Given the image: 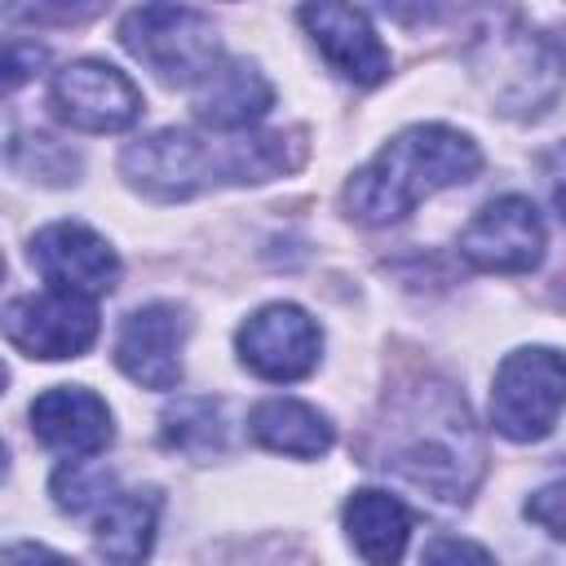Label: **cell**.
Wrapping results in <instances>:
<instances>
[{
	"label": "cell",
	"mask_w": 566,
	"mask_h": 566,
	"mask_svg": "<svg viewBox=\"0 0 566 566\" xmlns=\"http://www.w3.org/2000/svg\"><path fill=\"white\" fill-rule=\"evenodd\" d=\"M367 455L442 504H464L482 478V438L447 380H420L385 398Z\"/></svg>",
	"instance_id": "cell-1"
},
{
	"label": "cell",
	"mask_w": 566,
	"mask_h": 566,
	"mask_svg": "<svg viewBox=\"0 0 566 566\" xmlns=\"http://www.w3.org/2000/svg\"><path fill=\"white\" fill-rule=\"evenodd\" d=\"M305 128L274 133H195V128H159L137 137L119 155V172L133 190L177 203L195 199L212 186H256L301 168Z\"/></svg>",
	"instance_id": "cell-2"
},
{
	"label": "cell",
	"mask_w": 566,
	"mask_h": 566,
	"mask_svg": "<svg viewBox=\"0 0 566 566\" xmlns=\"http://www.w3.org/2000/svg\"><path fill=\"white\" fill-rule=\"evenodd\" d=\"M478 168L482 150L469 133L447 124H411L345 181V212L363 226H394L429 195L473 181Z\"/></svg>",
	"instance_id": "cell-3"
},
{
	"label": "cell",
	"mask_w": 566,
	"mask_h": 566,
	"mask_svg": "<svg viewBox=\"0 0 566 566\" xmlns=\"http://www.w3.org/2000/svg\"><path fill=\"white\" fill-rule=\"evenodd\" d=\"M473 75L495 111L513 119H535L566 84V49L531 27L491 31L473 49Z\"/></svg>",
	"instance_id": "cell-4"
},
{
	"label": "cell",
	"mask_w": 566,
	"mask_h": 566,
	"mask_svg": "<svg viewBox=\"0 0 566 566\" xmlns=\"http://www.w3.org/2000/svg\"><path fill=\"white\" fill-rule=\"evenodd\" d=\"M119 44L172 88H199L226 62L212 18L181 4L128 9L119 22Z\"/></svg>",
	"instance_id": "cell-5"
},
{
	"label": "cell",
	"mask_w": 566,
	"mask_h": 566,
	"mask_svg": "<svg viewBox=\"0 0 566 566\" xmlns=\"http://www.w3.org/2000/svg\"><path fill=\"white\" fill-rule=\"evenodd\" d=\"M566 407V354L553 345L513 349L491 380V424L509 442H539Z\"/></svg>",
	"instance_id": "cell-6"
},
{
	"label": "cell",
	"mask_w": 566,
	"mask_h": 566,
	"mask_svg": "<svg viewBox=\"0 0 566 566\" xmlns=\"http://www.w3.org/2000/svg\"><path fill=\"white\" fill-rule=\"evenodd\" d=\"M49 106L80 133H124L142 115V93L119 66L80 57L49 80Z\"/></svg>",
	"instance_id": "cell-7"
},
{
	"label": "cell",
	"mask_w": 566,
	"mask_h": 566,
	"mask_svg": "<svg viewBox=\"0 0 566 566\" xmlns=\"http://www.w3.org/2000/svg\"><path fill=\"white\" fill-rule=\"evenodd\" d=\"M97 301L88 296H71V292H31L9 301L4 310V336L13 349H22L27 358H80L88 354V345L97 340Z\"/></svg>",
	"instance_id": "cell-8"
},
{
	"label": "cell",
	"mask_w": 566,
	"mask_h": 566,
	"mask_svg": "<svg viewBox=\"0 0 566 566\" xmlns=\"http://www.w3.org/2000/svg\"><path fill=\"white\" fill-rule=\"evenodd\" d=\"M234 349H239V363L261 376V380H274V385H287V380H305L314 367H318V354H323V327L292 301H274V305H261L234 336Z\"/></svg>",
	"instance_id": "cell-9"
},
{
	"label": "cell",
	"mask_w": 566,
	"mask_h": 566,
	"mask_svg": "<svg viewBox=\"0 0 566 566\" xmlns=\"http://www.w3.org/2000/svg\"><path fill=\"white\" fill-rule=\"evenodd\" d=\"M544 217L522 195H500L460 230V256L486 274H526L544 261Z\"/></svg>",
	"instance_id": "cell-10"
},
{
	"label": "cell",
	"mask_w": 566,
	"mask_h": 566,
	"mask_svg": "<svg viewBox=\"0 0 566 566\" xmlns=\"http://www.w3.org/2000/svg\"><path fill=\"white\" fill-rule=\"evenodd\" d=\"M31 265L40 270V279L53 292H71V296H88V301L115 292V283H119L115 248L84 221H53V226L35 230Z\"/></svg>",
	"instance_id": "cell-11"
},
{
	"label": "cell",
	"mask_w": 566,
	"mask_h": 566,
	"mask_svg": "<svg viewBox=\"0 0 566 566\" xmlns=\"http://www.w3.org/2000/svg\"><path fill=\"white\" fill-rule=\"evenodd\" d=\"M186 314L168 301H150L119 323L115 336V367L142 389H177L181 385V345H186Z\"/></svg>",
	"instance_id": "cell-12"
},
{
	"label": "cell",
	"mask_w": 566,
	"mask_h": 566,
	"mask_svg": "<svg viewBox=\"0 0 566 566\" xmlns=\"http://www.w3.org/2000/svg\"><path fill=\"white\" fill-rule=\"evenodd\" d=\"M296 18H301L314 49L327 57V66L340 80H349L358 88H371L389 75V49L380 44V35H376V27L367 22L363 9H354V4H305V9H296Z\"/></svg>",
	"instance_id": "cell-13"
},
{
	"label": "cell",
	"mask_w": 566,
	"mask_h": 566,
	"mask_svg": "<svg viewBox=\"0 0 566 566\" xmlns=\"http://www.w3.org/2000/svg\"><path fill=\"white\" fill-rule=\"evenodd\" d=\"M31 433L71 460H88L111 447V407L84 385H53L31 402Z\"/></svg>",
	"instance_id": "cell-14"
},
{
	"label": "cell",
	"mask_w": 566,
	"mask_h": 566,
	"mask_svg": "<svg viewBox=\"0 0 566 566\" xmlns=\"http://www.w3.org/2000/svg\"><path fill=\"white\" fill-rule=\"evenodd\" d=\"M274 106V84L261 75L256 62L226 57L199 88H195V115L212 133H248L265 111Z\"/></svg>",
	"instance_id": "cell-15"
},
{
	"label": "cell",
	"mask_w": 566,
	"mask_h": 566,
	"mask_svg": "<svg viewBox=\"0 0 566 566\" xmlns=\"http://www.w3.org/2000/svg\"><path fill=\"white\" fill-rule=\"evenodd\" d=\"M345 539L367 566H398L411 539V509L389 491H354L345 500Z\"/></svg>",
	"instance_id": "cell-16"
},
{
	"label": "cell",
	"mask_w": 566,
	"mask_h": 566,
	"mask_svg": "<svg viewBox=\"0 0 566 566\" xmlns=\"http://www.w3.org/2000/svg\"><path fill=\"white\" fill-rule=\"evenodd\" d=\"M248 433L265 451L296 455V460H318L336 442L332 420L318 407L301 402V398H265V402H256L252 416H248Z\"/></svg>",
	"instance_id": "cell-17"
},
{
	"label": "cell",
	"mask_w": 566,
	"mask_h": 566,
	"mask_svg": "<svg viewBox=\"0 0 566 566\" xmlns=\"http://www.w3.org/2000/svg\"><path fill=\"white\" fill-rule=\"evenodd\" d=\"M155 531H159V491H119L115 500L102 504L93 544L115 566H142L155 548Z\"/></svg>",
	"instance_id": "cell-18"
},
{
	"label": "cell",
	"mask_w": 566,
	"mask_h": 566,
	"mask_svg": "<svg viewBox=\"0 0 566 566\" xmlns=\"http://www.w3.org/2000/svg\"><path fill=\"white\" fill-rule=\"evenodd\" d=\"M9 168L31 177V181H44V186L80 181V155L71 146H62L57 137H44V133H18L9 142Z\"/></svg>",
	"instance_id": "cell-19"
},
{
	"label": "cell",
	"mask_w": 566,
	"mask_h": 566,
	"mask_svg": "<svg viewBox=\"0 0 566 566\" xmlns=\"http://www.w3.org/2000/svg\"><path fill=\"white\" fill-rule=\"evenodd\" d=\"M164 442L186 451V455H212L226 442L221 429V407L212 398H181L177 407L164 411Z\"/></svg>",
	"instance_id": "cell-20"
},
{
	"label": "cell",
	"mask_w": 566,
	"mask_h": 566,
	"mask_svg": "<svg viewBox=\"0 0 566 566\" xmlns=\"http://www.w3.org/2000/svg\"><path fill=\"white\" fill-rule=\"evenodd\" d=\"M111 486H115V478H111L106 469H93L88 460H71V464H62V469L53 473V500H57V509H66V513H84L88 504L115 500Z\"/></svg>",
	"instance_id": "cell-21"
},
{
	"label": "cell",
	"mask_w": 566,
	"mask_h": 566,
	"mask_svg": "<svg viewBox=\"0 0 566 566\" xmlns=\"http://www.w3.org/2000/svg\"><path fill=\"white\" fill-rule=\"evenodd\" d=\"M420 566H495V557L473 544V539H460V535H438L424 544L420 553Z\"/></svg>",
	"instance_id": "cell-22"
},
{
	"label": "cell",
	"mask_w": 566,
	"mask_h": 566,
	"mask_svg": "<svg viewBox=\"0 0 566 566\" xmlns=\"http://www.w3.org/2000/svg\"><path fill=\"white\" fill-rule=\"evenodd\" d=\"M526 517H531L535 526H544L548 535L566 539V478L544 482V486L526 500Z\"/></svg>",
	"instance_id": "cell-23"
},
{
	"label": "cell",
	"mask_w": 566,
	"mask_h": 566,
	"mask_svg": "<svg viewBox=\"0 0 566 566\" xmlns=\"http://www.w3.org/2000/svg\"><path fill=\"white\" fill-rule=\"evenodd\" d=\"M40 62H44V49H40V44L9 40V44H4V93H13Z\"/></svg>",
	"instance_id": "cell-24"
},
{
	"label": "cell",
	"mask_w": 566,
	"mask_h": 566,
	"mask_svg": "<svg viewBox=\"0 0 566 566\" xmlns=\"http://www.w3.org/2000/svg\"><path fill=\"white\" fill-rule=\"evenodd\" d=\"M544 177H548V199H553L557 217L566 221V142L544 155Z\"/></svg>",
	"instance_id": "cell-25"
},
{
	"label": "cell",
	"mask_w": 566,
	"mask_h": 566,
	"mask_svg": "<svg viewBox=\"0 0 566 566\" xmlns=\"http://www.w3.org/2000/svg\"><path fill=\"white\" fill-rule=\"evenodd\" d=\"M0 566H75V562L53 553V548H44V544H9Z\"/></svg>",
	"instance_id": "cell-26"
}]
</instances>
